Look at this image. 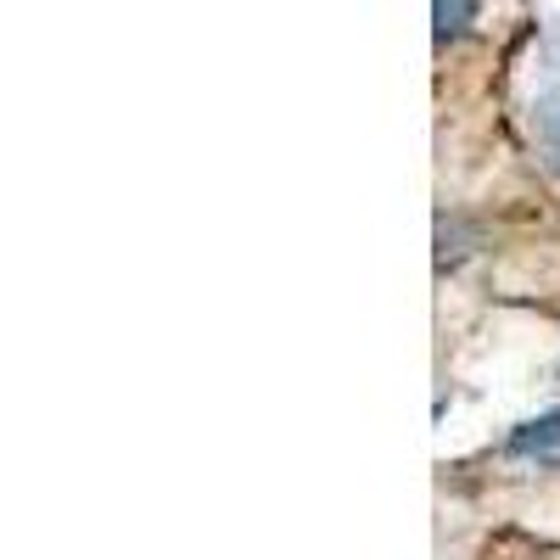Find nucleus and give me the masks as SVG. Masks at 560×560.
<instances>
[{
	"instance_id": "nucleus-1",
	"label": "nucleus",
	"mask_w": 560,
	"mask_h": 560,
	"mask_svg": "<svg viewBox=\"0 0 560 560\" xmlns=\"http://www.w3.org/2000/svg\"><path fill=\"white\" fill-rule=\"evenodd\" d=\"M504 448H510V454H538V459L555 454V448H560V409H549V415L527 420V427H516Z\"/></svg>"
},
{
	"instance_id": "nucleus-2",
	"label": "nucleus",
	"mask_w": 560,
	"mask_h": 560,
	"mask_svg": "<svg viewBox=\"0 0 560 560\" xmlns=\"http://www.w3.org/2000/svg\"><path fill=\"white\" fill-rule=\"evenodd\" d=\"M533 135H538V152L549 158V168L560 174V90H544L533 102Z\"/></svg>"
},
{
	"instance_id": "nucleus-3",
	"label": "nucleus",
	"mask_w": 560,
	"mask_h": 560,
	"mask_svg": "<svg viewBox=\"0 0 560 560\" xmlns=\"http://www.w3.org/2000/svg\"><path fill=\"white\" fill-rule=\"evenodd\" d=\"M432 18H438V39H459L477 23V0H438Z\"/></svg>"
}]
</instances>
